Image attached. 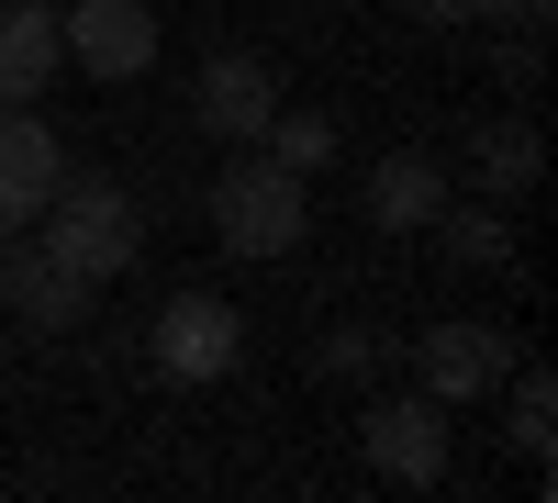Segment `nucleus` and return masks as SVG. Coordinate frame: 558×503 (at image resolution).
Wrapping results in <instances>:
<instances>
[{
  "mask_svg": "<svg viewBox=\"0 0 558 503\" xmlns=\"http://www.w3.org/2000/svg\"><path fill=\"white\" fill-rule=\"evenodd\" d=\"M34 224H45V258L78 268L89 291L123 280V268L146 258V213H134V191H123L112 168H78V157H68L57 191H45V213H34Z\"/></svg>",
  "mask_w": 558,
  "mask_h": 503,
  "instance_id": "f257e3e1",
  "label": "nucleus"
},
{
  "mask_svg": "<svg viewBox=\"0 0 558 503\" xmlns=\"http://www.w3.org/2000/svg\"><path fill=\"white\" fill-rule=\"evenodd\" d=\"M213 236H223V258H291L313 236V191L268 146H246V157H223V179H213Z\"/></svg>",
  "mask_w": 558,
  "mask_h": 503,
  "instance_id": "f03ea898",
  "label": "nucleus"
},
{
  "mask_svg": "<svg viewBox=\"0 0 558 503\" xmlns=\"http://www.w3.org/2000/svg\"><path fill=\"white\" fill-rule=\"evenodd\" d=\"M57 34H68L78 79H146L157 68V12H146V0H68Z\"/></svg>",
  "mask_w": 558,
  "mask_h": 503,
  "instance_id": "7ed1b4c3",
  "label": "nucleus"
},
{
  "mask_svg": "<svg viewBox=\"0 0 558 503\" xmlns=\"http://www.w3.org/2000/svg\"><path fill=\"white\" fill-rule=\"evenodd\" d=\"M157 370L168 381H223V370H235V358H246V313L235 302H213V291H179L168 313H157Z\"/></svg>",
  "mask_w": 558,
  "mask_h": 503,
  "instance_id": "20e7f679",
  "label": "nucleus"
},
{
  "mask_svg": "<svg viewBox=\"0 0 558 503\" xmlns=\"http://www.w3.org/2000/svg\"><path fill=\"white\" fill-rule=\"evenodd\" d=\"M502 370H514V336L502 325H470V313H458V325L413 336V392H436V403H481Z\"/></svg>",
  "mask_w": 558,
  "mask_h": 503,
  "instance_id": "39448f33",
  "label": "nucleus"
},
{
  "mask_svg": "<svg viewBox=\"0 0 558 503\" xmlns=\"http://www.w3.org/2000/svg\"><path fill=\"white\" fill-rule=\"evenodd\" d=\"M191 112H202L213 146H257L268 112H279V68L246 57V45H213V68H202V89H191Z\"/></svg>",
  "mask_w": 558,
  "mask_h": 503,
  "instance_id": "423d86ee",
  "label": "nucleus"
},
{
  "mask_svg": "<svg viewBox=\"0 0 558 503\" xmlns=\"http://www.w3.org/2000/svg\"><path fill=\"white\" fill-rule=\"evenodd\" d=\"M68 179V146L57 123H45L34 101H0V236H23V224L45 213V191Z\"/></svg>",
  "mask_w": 558,
  "mask_h": 503,
  "instance_id": "0eeeda50",
  "label": "nucleus"
},
{
  "mask_svg": "<svg viewBox=\"0 0 558 503\" xmlns=\"http://www.w3.org/2000/svg\"><path fill=\"white\" fill-rule=\"evenodd\" d=\"M368 470L402 481V492H436V481H447V403H436V392L380 403V415H368Z\"/></svg>",
  "mask_w": 558,
  "mask_h": 503,
  "instance_id": "6e6552de",
  "label": "nucleus"
},
{
  "mask_svg": "<svg viewBox=\"0 0 558 503\" xmlns=\"http://www.w3.org/2000/svg\"><path fill=\"white\" fill-rule=\"evenodd\" d=\"M0 313H23L34 336H78L89 325V280L57 268L45 247H0Z\"/></svg>",
  "mask_w": 558,
  "mask_h": 503,
  "instance_id": "1a4fd4ad",
  "label": "nucleus"
},
{
  "mask_svg": "<svg viewBox=\"0 0 558 503\" xmlns=\"http://www.w3.org/2000/svg\"><path fill=\"white\" fill-rule=\"evenodd\" d=\"M68 68V34L45 0H0V101H45V79Z\"/></svg>",
  "mask_w": 558,
  "mask_h": 503,
  "instance_id": "9d476101",
  "label": "nucleus"
},
{
  "mask_svg": "<svg viewBox=\"0 0 558 503\" xmlns=\"http://www.w3.org/2000/svg\"><path fill=\"white\" fill-rule=\"evenodd\" d=\"M436 213H447V168H436V157L391 146L380 168H368V224H391V236H425Z\"/></svg>",
  "mask_w": 558,
  "mask_h": 503,
  "instance_id": "9b49d317",
  "label": "nucleus"
},
{
  "mask_svg": "<svg viewBox=\"0 0 558 503\" xmlns=\"http://www.w3.org/2000/svg\"><path fill=\"white\" fill-rule=\"evenodd\" d=\"M536 168H547V146H536L525 112H502V123L481 112V123H470V179H481V202H525Z\"/></svg>",
  "mask_w": 558,
  "mask_h": 503,
  "instance_id": "f8f14e48",
  "label": "nucleus"
},
{
  "mask_svg": "<svg viewBox=\"0 0 558 503\" xmlns=\"http://www.w3.org/2000/svg\"><path fill=\"white\" fill-rule=\"evenodd\" d=\"M425 236H447L458 268H492V258H514V224H502V202H447Z\"/></svg>",
  "mask_w": 558,
  "mask_h": 503,
  "instance_id": "ddd939ff",
  "label": "nucleus"
},
{
  "mask_svg": "<svg viewBox=\"0 0 558 503\" xmlns=\"http://www.w3.org/2000/svg\"><path fill=\"white\" fill-rule=\"evenodd\" d=\"M502 381H514V426H502V436H514V459H558V392H547V370H502Z\"/></svg>",
  "mask_w": 558,
  "mask_h": 503,
  "instance_id": "4468645a",
  "label": "nucleus"
},
{
  "mask_svg": "<svg viewBox=\"0 0 558 503\" xmlns=\"http://www.w3.org/2000/svg\"><path fill=\"white\" fill-rule=\"evenodd\" d=\"M257 146L291 168V179H313L324 157H336V123H324V112H268V134H257Z\"/></svg>",
  "mask_w": 558,
  "mask_h": 503,
  "instance_id": "2eb2a0df",
  "label": "nucleus"
},
{
  "mask_svg": "<svg viewBox=\"0 0 558 503\" xmlns=\"http://www.w3.org/2000/svg\"><path fill=\"white\" fill-rule=\"evenodd\" d=\"M470 23H502V34H536L547 0H470Z\"/></svg>",
  "mask_w": 558,
  "mask_h": 503,
  "instance_id": "dca6fc26",
  "label": "nucleus"
},
{
  "mask_svg": "<svg viewBox=\"0 0 558 503\" xmlns=\"http://www.w3.org/2000/svg\"><path fill=\"white\" fill-rule=\"evenodd\" d=\"M492 68H502V89H536V34H502Z\"/></svg>",
  "mask_w": 558,
  "mask_h": 503,
  "instance_id": "f3484780",
  "label": "nucleus"
},
{
  "mask_svg": "<svg viewBox=\"0 0 558 503\" xmlns=\"http://www.w3.org/2000/svg\"><path fill=\"white\" fill-rule=\"evenodd\" d=\"M368 358H380V336H368V325H347V336H324V370H368Z\"/></svg>",
  "mask_w": 558,
  "mask_h": 503,
  "instance_id": "a211bd4d",
  "label": "nucleus"
},
{
  "mask_svg": "<svg viewBox=\"0 0 558 503\" xmlns=\"http://www.w3.org/2000/svg\"><path fill=\"white\" fill-rule=\"evenodd\" d=\"M413 12H425V23H470V0H413Z\"/></svg>",
  "mask_w": 558,
  "mask_h": 503,
  "instance_id": "6ab92c4d",
  "label": "nucleus"
}]
</instances>
